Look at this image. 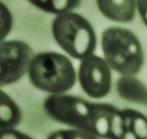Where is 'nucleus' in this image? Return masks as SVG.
<instances>
[{"label": "nucleus", "mask_w": 147, "mask_h": 139, "mask_svg": "<svg viewBox=\"0 0 147 139\" xmlns=\"http://www.w3.org/2000/svg\"><path fill=\"white\" fill-rule=\"evenodd\" d=\"M47 139H101L96 135L80 130L68 128L57 130L52 132Z\"/></svg>", "instance_id": "ddd939ff"}, {"label": "nucleus", "mask_w": 147, "mask_h": 139, "mask_svg": "<svg viewBox=\"0 0 147 139\" xmlns=\"http://www.w3.org/2000/svg\"><path fill=\"white\" fill-rule=\"evenodd\" d=\"M0 139H34L27 134L16 128L5 129L0 131Z\"/></svg>", "instance_id": "4468645a"}, {"label": "nucleus", "mask_w": 147, "mask_h": 139, "mask_svg": "<svg viewBox=\"0 0 147 139\" xmlns=\"http://www.w3.org/2000/svg\"><path fill=\"white\" fill-rule=\"evenodd\" d=\"M43 108L47 115L56 122L101 139H111L113 124L119 111L113 104L93 102L67 94L48 95Z\"/></svg>", "instance_id": "f257e3e1"}, {"label": "nucleus", "mask_w": 147, "mask_h": 139, "mask_svg": "<svg viewBox=\"0 0 147 139\" xmlns=\"http://www.w3.org/2000/svg\"><path fill=\"white\" fill-rule=\"evenodd\" d=\"M13 27V17L5 3L0 2V42L6 40Z\"/></svg>", "instance_id": "f8f14e48"}, {"label": "nucleus", "mask_w": 147, "mask_h": 139, "mask_svg": "<svg viewBox=\"0 0 147 139\" xmlns=\"http://www.w3.org/2000/svg\"><path fill=\"white\" fill-rule=\"evenodd\" d=\"M112 70L104 58L95 54L80 61L77 79L83 92L94 99H101L112 88Z\"/></svg>", "instance_id": "423d86ee"}, {"label": "nucleus", "mask_w": 147, "mask_h": 139, "mask_svg": "<svg viewBox=\"0 0 147 139\" xmlns=\"http://www.w3.org/2000/svg\"><path fill=\"white\" fill-rule=\"evenodd\" d=\"M124 134L122 139H147V117L134 109H123Z\"/></svg>", "instance_id": "1a4fd4ad"}, {"label": "nucleus", "mask_w": 147, "mask_h": 139, "mask_svg": "<svg viewBox=\"0 0 147 139\" xmlns=\"http://www.w3.org/2000/svg\"><path fill=\"white\" fill-rule=\"evenodd\" d=\"M116 90L122 99L147 107V86L136 75H120Z\"/></svg>", "instance_id": "6e6552de"}, {"label": "nucleus", "mask_w": 147, "mask_h": 139, "mask_svg": "<svg viewBox=\"0 0 147 139\" xmlns=\"http://www.w3.org/2000/svg\"><path fill=\"white\" fill-rule=\"evenodd\" d=\"M136 11L140 15L143 23L147 27V1L141 0V1H136Z\"/></svg>", "instance_id": "2eb2a0df"}, {"label": "nucleus", "mask_w": 147, "mask_h": 139, "mask_svg": "<svg viewBox=\"0 0 147 139\" xmlns=\"http://www.w3.org/2000/svg\"><path fill=\"white\" fill-rule=\"evenodd\" d=\"M33 56L31 46L24 41L0 42V88L16 83L27 75Z\"/></svg>", "instance_id": "39448f33"}, {"label": "nucleus", "mask_w": 147, "mask_h": 139, "mask_svg": "<svg viewBox=\"0 0 147 139\" xmlns=\"http://www.w3.org/2000/svg\"><path fill=\"white\" fill-rule=\"evenodd\" d=\"M22 117L18 104L0 88V131L16 128L20 124Z\"/></svg>", "instance_id": "9d476101"}, {"label": "nucleus", "mask_w": 147, "mask_h": 139, "mask_svg": "<svg viewBox=\"0 0 147 139\" xmlns=\"http://www.w3.org/2000/svg\"><path fill=\"white\" fill-rule=\"evenodd\" d=\"M51 33L57 45L72 58L81 61L95 53L96 33L92 24L80 13L73 11L55 16Z\"/></svg>", "instance_id": "20e7f679"}, {"label": "nucleus", "mask_w": 147, "mask_h": 139, "mask_svg": "<svg viewBox=\"0 0 147 139\" xmlns=\"http://www.w3.org/2000/svg\"><path fill=\"white\" fill-rule=\"evenodd\" d=\"M27 75L34 88L49 95L67 94L77 81L73 62L67 56L57 52L34 54Z\"/></svg>", "instance_id": "f03ea898"}, {"label": "nucleus", "mask_w": 147, "mask_h": 139, "mask_svg": "<svg viewBox=\"0 0 147 139\" xmlns=\"http://www.w3.org/2000/svg\"><path fill=\"white\" fill-rule=\"evenodd\" d=\"M96 7L106 19L117 23H129L135 19L136 3L133 0H98Z\"/></svg>", "instance_id": "0eeeda50"}, {"label": "nucleus", "mask_w": 147, "mask_h": 139, "mask_svg": "<svg viewBox=\"0 0 147 139\" xmlns=\"http://www.w3.org/2000/svg\"><path fill=\"white\" fill-rule=\"evenodd\" d=\"M29 3L38 9L55 16L73 12L81 5L78 0H32Z\"/></svg>", "instance_id": "9b49d317"}, {"label": "nucleus", "mask_w": 147, "mask_h": 139, "mask_svg": "<svg viewBox=\"0 0 147 139\" xmlns=\"http://www.w3.org/2000/svg\"><path fill=\"white\" fill-rule=\"evenodd\" d=\"M103 58L113 72L120 75H136L144 65L142 45L128 28L110 26L101 35Z\"/></svg>", "instance_id": "7ed1b4c3"}]
</instances>
